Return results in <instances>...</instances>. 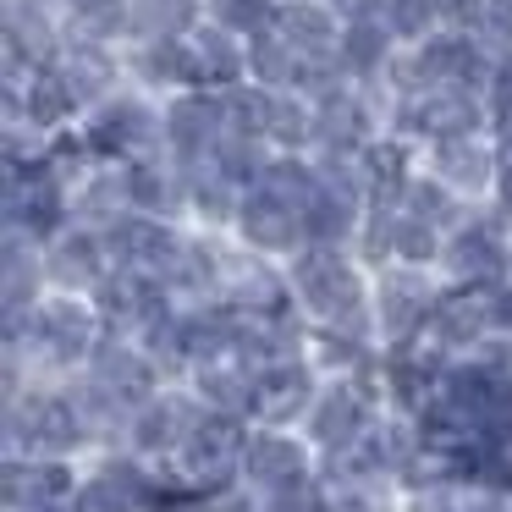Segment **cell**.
Segmentation results:
<instances>
[{"instance_id":"7","label":"cell","mask_w":512,"mask_h":512,"mask_svg":"<svg viewBox=\"0 0 512 512\" xmlns=\"http://www.w3.org/2000/svg\"><path fill=\"white\" fill-rule=\"evenodd\" d=\"M435 298L419 281V270H402V276H386L380 292L369 298V314H375V336L380 347H402V342H424L430 331V314H435Z\"/></svg>"},{"instance_id":"36","label":"cell","mask_w":512,"mask_h":512,"mask_svg":"<svg viewBox=\"0 0 512 512\" xmlns=\"http://www.w3.org/2000/svg\"><path fill=\"white\" fill-rule=\"evenodd\" d=\"M386 34H391V28H380V23H347L342 28V50H336V56H342L353 72H375L380 61H386Z\"/></svg>"},{"instance_id":"5","label":"cell","mask_w":512,"mask_h":512,"mask_svg":"<svg viewBox=\"0 0 512 512\" xmlns=\"http://www.w3.org/2000/svg\"><path fill=\"white\" fill-rule=\"evenodd\" d=\"M204 413L210 408L199 402V391H160V397H149L144 408L127 419V446H133V457H144V463L177 457L182 446H188V435L199 430Z\"/></svg>"},{"instance_id":"45","label":"cell","mask_w":512,"mask_h":512,"mask_svg":"<svg viewBox=\"0 0 512 512\" xmlns=\"http://www.w3.org/2000/svg\"><path fill=\"white\" fill-rule=\"evenodd\" d=\"M435 12L446 17V23L463 34V28H474V23H485V0H435Z\"/></svg>"},{"instance_id":"14","label":"cell","mask_w":512,"mask_h":512,"mask_svg":"<svg viewBox=\"0 0 512 512\" xmlns=\"http://www.w3.org/2000/svg\"><path fill=\"white\" fill-rule=\"evenodd\" d=\"M149 501V463L144 457H111L100 463V474H89L78 485L67 512H144Z\"/></svg>"},{"instance_id":"37","label":"cell","mask_w":512,"mask_h":512,"mask_svg":"<svg viewBox=\"0 0 512 512\" xmlns=\"http://www.w3.org/2000/svg\"><path fill=\"white\" fill-rule=\"evenodd\" d=\"M127 193H133V204H138L144 215L171 210V199H177L171 177H166L160 166H149V160H133V166H127Z\"/></svg>"},{"instance_id":"40","label":"cell","mask_w":512,"mask_h":512,"mask_svg":"<svg viewBox=\"0 0 512 512\" xmlns=\"http://www.w3.org/2000/svg\"><path fill=\"white\" fill-rule=\"evenodd\" d=\"M221 17H226L221 28H232V34H254V39L276 28V12H270V0H226Z\"/></svg>"},{"instance_id":"35","label":"cell","mask_w":512,"mask_h":512,"mask_svg":"<svg viewBox=\"0 0 512 512\" xmlns=\"http://www.w3.org/2000/svg\"><path fill=\"white\" fill-rule=\"evenodd\" d=\"M61 78L72 83L78 100H100V94L111 89V61H105L94 45H78L67 61H61Z\"/></svg>"},{"instance_id":"44","label":"cell","mask_w":512,"mask_h":512,"mask_svg":"<svg viewBox=\"0 0 512 512\" xmlns=\"http://www.w3.org/2000/svg\"><path fill=\"white\" fill-rule=\"evenodd\" d=\"M408 512H463V496L457 485H419L408 496Z\"/></svg>"},{"instance_id":"28","label":"cell","mask_w":512,"mask_h":512,"mask_svg":"<svg viewBox=\"0 0 512 512\" xmlns=\"http://www.w3.org/2000/svg\"><path fill=\"white\" fill-rule=\"evenodd\" d=\"M72 105H78V94H72V83L61 78V67H39L34 83H28V122L56 127V122L72 116Z\"/></svg>"},{"instance_id":"29","label":"cell","mask_w":512,"mask_h":512,"mask_svg":"<svg viewBox=\"0 0 512 512\" xmlns=\"http://www.w3.org/2000/svg\"><path fill=\"white\" fill-rule=\"evenodd\" d=\"M248 67H254L265 83H303L309 61H303L298 50H292L287 39H281L276 28H270V34H259L254 45H248Z\"/></svg>"},{"instance_id":"41","label":"cell","mask_w":512,"mask_h":512,"mask_svg":"<svg viewBox=\"0 0 512 512\" xmlns=\"http://www.w3.org/2000/svg\"><path fill=\"white\" fill-rule=\"evenodd\" d=\"M435 17H441L435 12V0H386V28L402 34V39H419Z\"/></svg>"},{"instance_id":"26","label":"cell","mask_w":512,"mask_h":512,"mask_svg":"<svg viewBox=\"0 0 512 512\" xmlns=\"http://www.w3.org/2000/svg\"><path fill=\"white\" fill-rule=\"evenodd\" d=\"M237 72H243V56H237L232 45V28H199L193 34V78L199 83H237Z\"/></svg>"},{"instance_id":"47","label":"cell","mask_w":512,"mask_h":512,"mask_svg":"<svg viewBox=\"0 0 512 512\" xmlns=\"http://www.w3.org/2000/svg\"><path fill=\"white\" fill-rule=\"evenodd\" d=\"M490 100H496L501 122H507V116H512V56L496 61V72H490Z\"/></svg>"},{"instance_id":"22","label":"cell","mask_w":512,"mask_h":512,"mask_svg":"<svg viewBox=\"0 0 512 512\" xmlns=\"http://www.w3.org/2000/svg\"><path fill=\"white\" fill-rule=\"evenodd\" d=\"M314 138H320L331 155H358L369 138V116L358 100H347V94H325L320 100V116H314Z\"/></svg>"},{"instance_id":"18","label":"cell","mask_w":512,"mask_h":512,"mask_svg":"<svg viewBox=\"0 0 512 512\" xmlns=\"http://www.w3.org/2000/svg\"><path fill=\"white\" fill-rule=\"evenodd\" d=\"M408 127L435 144H452V138H468L479 127V105L468 89H424L408 111Z\"/></svg>"},{"instance_id":"21","label":"cell","mask_w":512,"mask_h":512,"mask_svg":"<svg viewBox=\"0 0 512 512\" xmlns=\"http://www.w3.org/2000/svg\"><path fill=\"white\" fill-rule=\"evenodd\" d=\"M160 133V122L144 111V105H111V111L100 116V122L89 127V138L83 144L94 149V155H105V160H116V155H133V149H149V138Z\"/></svg>"},{"instance_id":"11","label":"cell","mask_w":512,"mask_h":512,"mask_svg":"<svg viewBox=\"0 0 512 512\" xmlns=\"http://www.w3.org/2000/svg\"><path fill=\"white\" fill-rule=\"evenodd\" d=\"M243 479L248 490H265V496H276V490L287 485H303L309 474V446L298 441L292 430H254L243 446Z\"/></svg>"},{"instance_id":"38","label":"cell","mask_w":512,"mask_h":512,"mask_svg":"<svg viewBox=\"0 0 512 512\" xmlns=\"http://www.w3.org/2000/svg\"><path fill=\"white\" fill-rule=\"evenodd\" d=\"M259 512H331V490L320 479H303V485H287L276 496H265Z\"/></svg>"},{"instance_id":"16","label":"cell","mask_w":512,"mask_h":512,"mask_svg":"<svg viewBox=\"0 0 512 512\" xmlns=\"http://www.w3.org/2000/svg\"><path fill=\"white\" fill-rule=\"evenodd\" d=\"M221 138H226V100H215V94H182L166 111V144L182 160L215 155Z\"/></svg>"},{"instance_id":"24","label":"cell","mask_w":512,"mask_h":512,"mask_svg":"<svg viewBox=\"0 0 512 512\" xmlns=\"http://www.w3.org/2000/svg\"><path fill=\"white\" fill-rule=\"evenodd\" d=\"M303 226H309V248H342L347 237L364 232V221H358V204L342 199V193H331V188H325L320 199L309 204Z\"/></svg>"},{"instance_id":"48","label":"cell","mask_w":512,"mask_h":512,"mask_svg":"<svg viewBox=\"0 0 512 512\" xmlns=\"http://www.w3.org/2000/svg\"><path fill=\"white\" fill-rule=\"evenodd\" d=\"M463 512H512L507 490H479V496H463Z\"/></svg>"},{"instance_id":"33","label":"cell","mask_w":512,"mask_h":512,"mask_svg":"<svg viewBox=\"0 0 512 512\" xmlns=\"http://www.w3.org/2000/svg\"><path fill=\"white\" fill-rule=\"evenodd\" d=\"M193 23V0H133V28L149 39H177Z\"/></svg>"},{"instance_id":"34","label":"cell","mask_w":512,"mask_h":512,"mask_svg":"<svg viewBox=\"0 0 512 512\" xmlns=\"http://www.w3.org/2000/svg\"><path fill=\"white\" fill-rule=\"evenodd\" d=\"M144 78L149 83H199L193 78V45H182V39H149Z\"/></svg>"},{"instance_id":"52","label":"cell","mask_w":512,"mask_h":512,"mask_svg":"<svg viewBox=\"0 0 512 512\" xmlns=\"http://www.w3.org/2000/svg\"><path fill=\"white\" fill-rule=\"evenodd\" d=\"M507 281H512V248H507Z\"/></svg>"},{"instance_id":"3","label":"cell","mask_w":512,"mask_h":512,"mask_svg":"<svg viewBox=\"0 0 512 512\" xmlns=\"http://www.w3.org/2000/svg\"><path fill=\"white\" fill-rule=\"evenodd\" d=\"M248 435H254V430H248V419H232V413H204L199 430L188 435V446L177 452V468H182V474H188L199 490L237 485Z\"/></svg>"},{"instance_id":"8","label":"cell","mask_w":512,"mask_h":512,"mask_svg":"<svg viewBox=\"0 0 512 512\" xmlns=\"http://www.w3.org/2000/svg\"><path fill=\"white\" fill-rule=\"evenodd\" d=\"M78 485L67 457H6V512H67Z\"/></svg>"},{"instance_id":"23","label":"cell","mask_w":512,"mask_h":512,"mask_svg":"<svg viewBox=\"0 0 512 512\" xmlns=\"http://www.w3.org/2000/svg\"><path fill=\"white\" fill-rule=\"evenodd\" d=\"M39 281H50V270L28 254V232H6V254H0L6 309H39Z\"/></svg>"},{"instance_id":"4","label":"cell","mask_w":512,"mask_h":512,"mask_svg":"<svg viewBox=\"0 0 512 512\" xmlns=\"http://www.w3.org/2000/svg\"><path fill=\"white\" fill-rule=\"evenodd\" d=\"M424 336L452 358H474L496 336V287H463V281L441 287Z\"/></svg>"},{"instance_id":"20","label":"cell","mask_w":512,"mask_h":512,"mask_svg":"<svg viewBox=\"0 0 512 512\" xmlns=\"http://www.w3.org/2000/svg\"><path fill=\"white\" fill-rule=\"evenodd\" d=\"M276 34L298 50L303 61H325L331 50H342V34H336V17L314 0H292L276 12Z\"/></svg>"},{"instance_id":"10","label":"cell","mask_w":512,"mask_h":512,"mask_svg":"<svg viewBox=\"0 0 512 512\" xmlns=\"http://www.w3.org/2000/svg\"><path fill=\"white\" fill-rule=\"evenodd\" d=\"M105 248H111L116 270H138V276L166 281V270L182 254V237L171 226H160L155 215H122L116 226H105Z\"/></svg>"},{"instance_id":"51","label":"cell","mask_w":512,"mask_h":512,"mask_svg":"<svg viewBox=\"0 0 512 512\" xmlns=\"http://www.w3.org/2000/svg\"><path fill=\"white\" fill-rule=\"evenodd\" d=\"M501 160H507V166H512V116H507V122H501Z\"/></svg>"},{"instance_id":"1","label":"cell","mask_w":512,"mask_h":512,"mask_svg":"<svg viewBox=\"0 0 512 512\" xmlns=\"http://www.w3.org/2000/svg\"><path fill=\"white\" fill-rule=\"evenodd\" d=\"M292 298L309 320L342 325V331H369L375 336V314H369V287L358 276V265L342 248H303L292 254Z\"/></svg>"},{"instance_id":"25","label":"cell","mask_w":512,"mask_h":512,"mask_svg":"<svg viewBox=\"0 0 512 512\" xmlns=\"http://www.w3.org/2000/svg\"><path fill=\"white\" fill-rule=\"evenodd\" d=\"M254 188H265L270 199H281V204H292L298 215H309V204L325 193V182H320V171L303 166V160H270V166L259 171Z\"/></svg>"},{"instance_id":"9","label":"cell","mask_w":512,"mask_h":512,"mask_svg":"<svg viewBox=\"0 0 512 512\" xmlns=\"http://www.w3.org/2000/svg\"><path fill=\"white\" fill-rule=\"evenodd\" d=\"M83 375H94L105 391H111L116 402H122L127 413H138L149 397H160V369L155 358L144 353L138 342H127V336H105L100 353L89 358V369Z\"/></svg>"},{"instance_id":"6","label":"cell","mask_w":512,"mask_h":512,"mask_svg":"<svg viewBox=\"0 0 512 512\" xmlns=\"http://www.w3.org/2000/svg\"><path fill=\"white\" fill-rule=\"evenodd\" d=\"M314 397H320V369L309 358L254 369V424L259 430H281L292 419H309Z\"/></svg>"},{"instance_id":"2","label":"cell","mask_w":512,"mask_h":512,"mask_svg":"<svg viewBox=\"0 0 512 512\" xmlns=\"http://www.w3.org/2000/svg\"><path fill=\"white\" fill-rule=\"evenodd\" d=\"M105 342V320L94 314V303L78 298H45L34 309V331H28V353L50 369H89V358L100 353Z\"/></svg>"},{"instance_id":"43","label":"cell","mask_w":512,"mask_h":512,"mask_svg":"<svg viewBox=\"0 0 512 512\" xmlns=\"http://www.w3.org/2000/svg\"><path fill=\"white\" fill-rule=\"evenodd\" d=\"M270 138L276 144H303V138H314V116L303 111V105H292V100H276V116H270Z\"/></svg>"},{"instance_id":"13","label":"cell","mask_w":512,"mask_h":512,"mask_svg":"<svg viewBox=\"0 0 512 512\" xmlns=\"http://www.w3.org/2000/svg\"><path fill=\"white\" fill-rule=\"evenodd\" d=\"M237 232H243V243L259 248V254H303V248H309L303 215L292 210V204L270 199L265 188H248L243 199H237Z\"/></svg>"},{"instance_id":"31","label":"cell","mask_w":512,"mask_h":512,"mask_svg":"<svg viewBox=\"0 0 512 512\" xmlns=\"http://www.w3.org/2000/svg\"><path fill=\"white\" fill-rule=\"evenodd\" d=\"M270 116H276V94H265V89H232L226 94V138L270 133Z\"/></svg>"},{"instance_id":"32","label":"cell","mask_w":512,"mask_h":512,"mask_svg":"<svg viewBox=\"0 0 512 512\" xmlns=\"http://www.w3.org/2000/svg\"><path fill=\"white\" fill-rule=\"evenodd\" d=\"M435 155H441V177L452 182V188H485L490 182V155L479 144H468V138H452V144H441L435 149Z\"/></svg>"},{"instance_id":"17","label":"cell","mask_w":512,"mask_h":512,"mask_svg":"<svg viewBox=\"0 0 512 512\" xmlns=\"http://www.w3.org/2000/svg\"><path fill=\"white\" fill-rule=\"evenodd\" d=\"M45 270H50V281L67 287V292H94L111 276V248L94 232H61V237H50Z\"/></svg>"},{"instance_id":"42","label":"cell","mask_w":512,"mask_h":512,"mask_svg":"<svg viewBox=\"0 0 512 512\" xmlns=\"http://www.w3.org/2000/svg\"><path fill=\"white\" fill-rule=\"evenodd\" d=\"M232 188L237 182H226L221 171H210V182H193V210H199L204 221H226V215H237L232 210Z\"/></svg>"},{"instance_id":"27","label":"cell","mask_w":512,"mask_h":512,"mask_svg":"<svg viewBox=\"0 0 512 512\" xmlns=\"http://www.w3.org/2000/svg\"><path fill=\"white\" fill-rule=\"evenodd\" d=\"M364 182H369V199L397 210V199L408 193V155L397 144H369L364 149Z\"/></svg>"},{"instance_id":"39","label":"cell","mask_w":512,"mask_h":512,"mask_svg":"<svg viewBox=\"0 0 512 512\" xmlns=\"http://www.w3.org/2000/svg\"><path fill=\"white\" fill-rule=\"evenodd\" d=\"M402 204H408V215H419V221H430V226H446V221H452V193L435 188V182H408Z\"/></svg>"},{"instance_id":"50","label":"cell","mask_w":512,"mask_h":512,"mask_svg":"<svg viewBox=\"0 0 512 512\" xmlns=\"http://www.w3.org/2000/svg\"><path fill=\"white\" fill-rule=\"evenodd\" d=\"M496 336H512V281L496 287Z\"/></svg>"},{"instance_id":"15","label":"cell","mask_w":512,"mask_h":512,"mask_svg":"<svg viewBox=\"0 0 512 512\" xmlns=\"http://www.w3.org/2000/svg\"><path fill=\"white\" fill-rule=\"evenodd\" d=\"M507 248L512 243H501V232L490 221H468L452 232L441 259L463 287H501L507 281Z\"/></svg>"},{"instance_id":"49","label":"cell","mask_w":512,"mask_h":512,"mask_svg":"<svg viewBox=\"0 0 512 512\" xmlns=\"http://www.w3.org/2000/svg\"><path fill=\"white\" fill-rule=\"evenodd\" d=\"M485 28L501 39H512V0H485Z\"/></svg>"},{"instance_id":"19","label":"cell","mask_w":512,"mask_h":512,"mask_svg":"<svg viewBox=\"0 0 512 512\" xmlns=\"http://www.w3.org/2000/svg\"><path fill=\"white\" fill-rule=\"evenodd\" d=\"M193 391L210 413H232V419L254 424V369L237 358H215V364L193 369Z\"/></svg>"},{"instance_id":"46","label":"cell","mask_w":512,"mask_h":512,"mask_svg":"<svg viewBox=\"0 0 512 512\" xmlns=\"http://www.w3.org/2000/svg\"><path fill=\"white\" fill-rule=\"evenodd\" d=\"M331 12L342 17V23H380L386 6H380V0H331Z\"/></svg>"},{"instance_id":"30","label":"cell","mask_w":512,"mask_h":512,"mask_svg":"<svg viewBox=\"0 0 512 512\" xmlns=\"http://www.w3.org/2000/svg\"><path fill=\"white\" fill-rule=\"evenodd\" d=\"M446 248H441V226H430V221H419V215H408V210H397V237H391V259H402L408 270H419V265H430V259H441Z\"/></svg>"},{"instance_id":"12","label":"cell","mask_w":512,"mask_h":512,"mask_svg":"<svg viewBox=\"0 0 512 512\" xmlns=\"http://www.w3.org/2000/svg\"><path fill=\"white\" fill-rule=\"evenodd\" d=\"M171 309V292L166 281L155 276H138V270H111V276L94 287V314H100L105 325H116V331H144L155 314Z\"/></svg>"}]
</instances>
